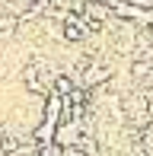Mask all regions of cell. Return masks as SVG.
I'll return each instance as SVG.
<instances>
[{
  "label": "cell",
  "instance_id": "obj_1",
  "mask_svg": "<svg viewBox=\"0 0 153 156\" xmlns=\"http://www.w3.org/2000/svg\"><path fill=\"white\" fill-rule=\"evenodd\" d=\"M83 134H86V131H83V121H61L58 124V134H54V144L67 150V147H76V144H80Z\"/></svg>",
  "mask_w": 153,
  "mask_h": 156
},
{
  "label": "cell",
  "instance_id": "obj_2",
  "mask_svg": "<svg viewBox=\"0 0 153 156\" xmlns=\"http://www.w3.org/2000/svg\"><path fill=\"white\" fill-rule=\"evenodd\" d=\"M76 86H80V83H76V76H70V73H64V70H61V73L54 76V83H51V93L61 96V99H67Z\"/></svg>",
  "mask_w": 153,
  "mask_h": 156
},
{
  "label": "cell",
  "instance_id": "obj_3",
  "mask_svg": "<svg viewBox=\"0 0 153 156\" xmlns=\"http://www.w3.org/2000/svg\"><path fill=\"white\" fill-rule=\"evenodd\" d=\"M16 32H19V19H16V16H6V13H0V41H10Z\"/></svg>",
  "mask_w": 153,
  "mask_h": 156
},
{
  "label": "cell",
  "instance_id": "obj_4",
  "mask_svg": "<svg viewBox=\"0 0 153 156\" xmlns=\"http://www.w3.org/2000/svg\"><path fill=\"white\" fill-rule=\"evenodd\" d=\"M64 156H93V153H86V150H80V147H67Z\"/></svg>",
  "mask_w": 153,
  "mask_h": 156
}]
</instances>
